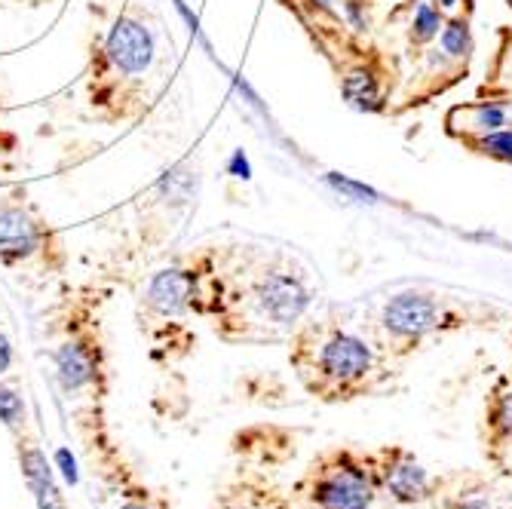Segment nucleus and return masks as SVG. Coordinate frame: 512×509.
<instances>
[{
	"label": "nucleus",
	"mask_w": 512,
	"mask_h": 509,
	"mask_svg": "<svg viewBox=\"0 0 512 509\" xmlns=\"http://www.w3.org/2000/svg\"><path fill=\"white\" fill-rule=\"evenodd\" d=\"M292 362L310 396L322 402H350L378 381V356L371 344L347 329H307Z\"/></svg>",
	"instance_id": "1"
},
{
	"label": "nucleus",
	"mask_w": 512,
	"mask_h": 509,
	"mask_svg": "<svg viewBox=\"0 0 512 509\" xmlns=\"http://www.w3.org/2000/svg\"><path fill=\"white\" fill-rule=\"evenodd\" d=\"M295 494L304 509H371L381 494L375 454L350 445L325 448L310 460Z\"/></svg>",
	"instance_id": "2"
},
{
	"label": "nucleus",
	"mask_w": 512,
	"mask_h": 509,
	"mask_svg": "<svg viewBox=\"0 0 512 509\" xmlns=\"http://www.w3.org/2000/svg\"><path fill=\"white\" fill-rule=\"evenodd\" d=\"M451 326H457V319L448 313V307L436 295L417 289L393 295L381 310V329L399 353L421 347L427 338Z\"/></svg>",
	"instance_id": "3"
},
{
	"label": "nucleus",
	"mask_w": 512,
	"mask_h": 509,
	"mask_svg": "<svg viewBox=\"0 0 512 509\" xmlns=\"http://www.w3.org/2000/svg\"><path fill=\"white\" fill-rule=\"evenodd\" d=\"M375 454V473L381 494L390 497L396 506H424L436 497L439 479L421 464L411 448L405 445H384Z\"/></svg>",
	"instance_id": "4"
},
{
	"label": "nucleus",
	"mask_w": 512,
	"mask_h": 509,
	"mask_svg": "<svg viewBox=\"0 0 512 509\" xmlns=\"http://www.w3.org/2000/svg\"><path fill=\"white\" fill-rule=\"evenodd\" d=\"M482 457L500 482H512V378H500L485 399Z\"/></svg>",
	"instance_id": "5"
},
{
	"label": "nucleus",
	"mask_w": 512,
	"mask_h": 509,
	"mask_svg": "<svg viewBox=\"0 0 512 509\" xmlns=\"http://www.w3.org/2000/svg\"><path fill=\"white\" fill-rule=\"evenodd\" d=\"M255 298H258L261 313L279 329H292L295 322L304 319L310 307V289L304 286L298 273H289V270L267 273L255 289Z\"/></svg>",
	"instance_id": "6"
},
{
	"label": "nucleus",
	"mask_w": 512,
	"mask_h": 509,
	"mask_svg": "<svg viewBox=\"0 0 512 509\" xmlns=\"http://www.w3.org/2000/svg\"><path fill=\"white\" fill-rule=\"evenodd\" d=\"M433 509H509V497L500 491V479L491 473H463L439 479V491L430 500Z\"/></svg>",
	"instance_id": "7"
},
{
	"label": "nucleus",
	"mask_w": 512,
	"mask_h": 509,
	"mask_svg": "<svg viewBox=\"0 0 512 509\" xmlns=\"http://www.w3.org/2000/svg\"><path fill=\"white\" fill-rule=\"evenodd\" d=\"M105 53L111 59V65L123 74H145L154 62V34L135 19H117L108 43H105Z\"/></svg>",
	"instance_id": "8"
},
{
	"label": "nucleus",
	"mask_w": 512,
	"mask_h": 509,
	"mask_svg": "<svg viewBox=\"0 0 512 509\" xmlns=\"http://www.w3.org/2000/svg\"><path fill=\"white\" fill-rule=\"evenodd\" d=\"M194 298V276L188 270L166 267L148 286V304L163 316H178Z\"/></svg>",
	"instance_id": "9"
},
{
	"label": "nucleus",
	"mask_w": 512,
	"mask_h": 509,
	"mask_svg": "<svg viewBox=\"0 0 512 509\" xmlns=\"http://www.w3.org/2000/svg\"><path fill=\"white\" fill-rule=\"evenodd\" d=\"M341 96L353 111L362 114H378L384 111V89H381V77L375 68L368 65H356L341 77Z\"/></svg>",
	"instance_id": "10"
},
{
	"label": "nucleus",
	"mask_w": 512,
	"mask_h": 509,
	"mask_svg": "<svg viewBox=\"0 0 512 509\" xmlns=\"http://www.w3.org/2000/svg\"><path fill=\"white\" fill-rule=\"evenodd\" d=\"M40 234L37 224L22 209H4L0 212V255L7 261L25 258L37 249Z\"/></svg>",
	"instance_id": "11"
},
{
	"label": "nucleus",
	"mask_w": 512,
	"mask_h": 509,
	"mask_svg": "<svg viewBox=\"0 0 512 509\" xmlns=\"http://www.w3.org/2000/svg\"><path fill=\"white\" fill-rule=\"evenodd\" d=\"M56 375H59V384L68 393L86 387L92 378H96V353H92V347H86L80 341H71V344L59 347V353H56Z\"/></svg>",
	"instance_id": "12"
},
{
	"label": "nucleus",
	"mask_w": 512,
	"mask_h": 509,
	"mask_svg": "<svg viewBox=\"0 0 512 509\" xmlns=\"http://www.w3.org/2000/svg\"><path fill=\"white\" fill-rule=\"evenodd\" d=\"M22 470L28 479V488L34 491L37 509H65V497L59 494V485L53 479V470L46 464V457L40 451H25L22 454Z\"/></svg>",
	"instance_id": "13"
},
{
	"label": "nucleus",
	"mask_w": 512,
	"mask_h": 509,
	"mask_svg": "<svg viewBox=\"0 0 512 509\" xmlns=\"http://www.w3.org/2000/svg\"><path fill=\"white\" fill-rule=\"evenodd\" d=\"M439 40H442V53L448 59H457V62H467L473 56V31H470V22L467 19H448L439 31Z\"/></svg>",
	"instance_id": "14"
},
{
	"label": "nucleus",
	"mask_w": 512,
	"mask_h": 509,
	"mask_svg": "<svg viewBox=\"0 0 512 509\" xmlns=\"http://www.w3.org/2000/svg\"><path fill=\"white\" fill-rule=\"evenodd\" d=\"M457 114H463V120H467V132H473V135L497 132L509 120L506 108L497 105V102H476L470 108H457Z\"/></svg>",
	"instance_id": "15"
},
{
	"label": "nucleus",
	"mask_w": 512,
	"mask_h": 509,
	"mask_svg": "<svg viewBox=\"0 0 512 509\" xmlns=\"http://www.w3.org/2000/svg\"><path fill=\"white\" fill-rule=\"evenodd\" d=\"M157 188H160V194H163L166 203L181 206V203L194 200V194H197V175H194L188 166H175V169H169V172L160 178Z\"/></svg>",
	"instance_id": "16"
},
{
	"label": "nucleus",
	"mask_w": 512,
	"mask_h": 509,
	"mask_svg": "<svg viewBox=\"0 0 512 509\" xmlns=\"http://www.w3.org/2000/svg\"><path fill=\"white\" fill-rule=\"evenodd\" d=\"M470 145H473L476 154L512 166V129H497V132L473 135V138H470Z\"/></svg>",
	"instance_id": "17"
},
{
	"label": "nucleus",
	"mask_w": 512,
	"mask_h": 509,
	"mask_svg": "<svg viewBox=\"0 0 512 509\" xmlns=\"http://www.w3.org/2000/svg\"><path fill=\"white\" fill-rule=\"evenodd\" d=\"M325 184H329V188H332L335 194H341V200L368 203V206L381 203V194H378L375 188H368V184H362V181H356V178H350V175L329 172V175H325Z\"/></svg>",
	"instance_id": "18"
},
{
	"label": "nucleus",
	"mask_w": 512,
	"mask_h": 509,
	"mask_svg": "<svg viewBox=\"0 0 512 509\" xmlns=\"http://www.w3.org/2000/svg\"><path fill=\"white\" fill-rule=\"evenodd\" d=\"M445 19L442 10L433 4H417L414 7V19H411V40L414 43H430L433 37H439Z\"/></svg>",
	"instance_id": "19"
},
{
	"label": "nucleus",
	"mask_w": 512,
	"mask_h": 509,
	"mask_svg": "<svg viewBox=\"0 0 512 509\" xmlns=\"http://www.w3.org/2000/svg\"><path fill=\"white\" fill-rule=\"evenodd\" d=\"M25 414V402L22 396H16L10 387H0V421H4L7 427L19 424Z\"/></svg>",
	"instance_id": "20"
},
{
	"label": "nucleus",
	"mask_w": 512,
	"mask_h": 509,
	"mask_svg": "<svg viewBox=\"0 0 512 509\" xmlns=\"http://www.w3.org/2000/svg\"><path fill=\"white\" fill-rule=\"evenodd\" d=\"M227 172L234 175V178H240V181H249V178H252V163H249V157H246V151H243V148L230 154V160H227Z\"/></svg>",
	"instance_id": "21"
},
{
	"label": "nucleus",
	"mask_w": 512,
	"mask_h": 509,
	"mask_svg": "<svg viewBox=\"0 0 512 509\" xmlns=\"http://www.w3.org/2000/svg\"><path fill=\"white\" fill-rule=\"evenodd\" d=\"M56 464H59V470H62V476H65V482L68 485H77V460H74V454L68 451V448H59L56 451Z\"/></svg>",
	"instance_id": "22"
},
{
	"label": "nucleus",
	"mask_w": 512,
	"mask_h": 509,
	"mask_svg": "<svg viewBox=\"0 0 512 509\" xmlns=\"http://www.w3.org/2000/svg\"><path fill=\"white\" fill-rule=\"evenodd\" d=\"M344 16H347V22H350L353 31H365L368 16L362 10V0H347V4H344Z\"/></svg>",
	"instance_id": "23"
},
{
	"label": "nucleus",
	"mask_w": 512,
	"mask_h": 509,
	"mask_svg": "<svg viewBox=\"0 0 512 509\" xmlns=\"http://www.w3.org/2000/svg\"><path fill=\"white\" fill-rule=\"evenodd\" d=\"M10 362H13V347H10V338L0 332V375L7 372Z\"/></svg>",
	"instance_id": "24"
},
{
	"label": "nucleus",
	"mask_w": 512,
	"mask_h": 509,
	"mask_svg": "<svg viewBox=\"0 0 512 509\" xmlns=\"http://www.w3.org/2000/svg\"><path fill=\"white\" fill-rule=\"evenodd\" d=\"M457 4H460V0H436V7H439V10H454Z\"/></svg>",
	"instance_id": "25"
},
{
	"label": "nucleus",
	"mask_w": 512,
	"mask_h": 509,
	"mask_svg": "<svg viewBox=\"0 0 512 509\" xmlns=\"http://www.w3.org/2000/svg\"><path fill=\"white\" fill-rule=\"evenodd\" d=\"M276 509H304V506H295V503H276Z\"/></svg>",
	"instance_id": "26"
},
{
	"label": "nucleus",
	"mask_w": 512,
	"mask_h": 509,
	"mask_svg": "<svg viewBox=\"0 0 512 509\" xmlns=\"http://www.w3.org/2000/svg\"><path fill=\"white\" fill-rule=\"evenodd\" d=\"M313 4H319V7H329V4H335V0H313Z\"/></svg>",
	"instance_id": "27"
},
{
	"label": "nucleus",
	"mask_w": 512,
	"mask_h": 509,
	"mask_svg": "<svg viewBox=\"0 0 512 509\" xmlns=\"http://www.w3.org/2000/svg\"><path fill=\"white\" fill-rule=\"evenodd\" d=\"M123 509H148V506H138V503H129V506H123Z\"/></svg>",
	"instance_id": "28"
},
{
	"label": "nucleus",
	"mask_w": 512,
	"mask_h": 509,
	"mask_svg": "<svg viewBox=\"0 0 512 509\" xmlns=\"http://www.w3.org/2000/svg\"><path fill=\"white\" fill-rule=\"evenodd\" d=\"M506 4H509V10H512V0H506Z\"/></svg>",
	"instance_id": "29"
}]
</instances>
